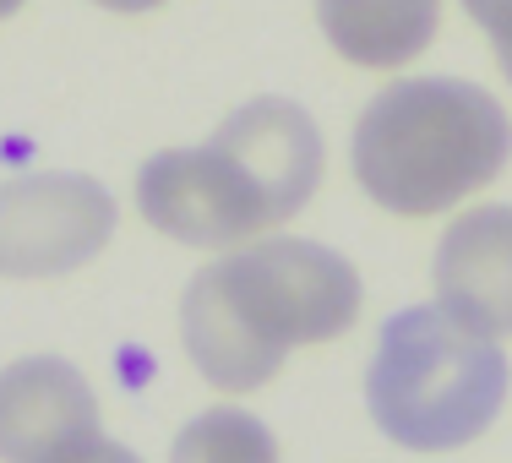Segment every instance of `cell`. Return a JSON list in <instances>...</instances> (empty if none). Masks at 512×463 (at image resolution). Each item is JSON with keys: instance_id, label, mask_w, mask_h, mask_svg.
<instances>
[{"instance_id": "6da1fadb", "label": "cell", "mask_w": 512, "mask_h": 463, "mask_svg": "<svg viewBox=\"0 0 512 463\" xmlns=\"http://www.w3.org/2000/svg\"><path fill=\"white\" fill-rule=\"evenodd\" d=\"M360 273L316 240H246L186 284L180 338L191 365L224 393L273 382L289 349L327 344L360 316Z\"/></svg>"}, {"instance_id": "7a4b0ae2", "label": "cell", "mask_w": 512, "mask_h": 463, "mask_svg": "<svg viewBox=\"0 0 512 463\" xmlns=\"http://www.w3.org/2000/svg\"><path fill=\"white\" fill-rule=\"evenodd\" d=\"M322 158L316 120L267 93L240 104L202 148L153 153L137 175V207L180 246H246L316 197Z\"/></svg>"}, {"instance_id": "3957f363", "label": "cell", "mask_w": 512, "mask_h": 463, "mask_svg": "<svg viewBox=\"0 0 512 463\" xmlns=\"http://www.w3.org/2000/svg\"><path fill=\"white\" fill-rule=\"evenodd\" d=\"M512 153L507 109L458 77H404L365 104L355 180L398 218H431L502 175Z\"/></svg>"}, {"instance_id": "277c9868", "label": "cell", "mask_w": 512, "mask_h": 463, "mask_svg": "<svg viewBox=\"0 0 512 463\" xmlns=\"http://www.w3.org/2000/svg\"><path fill=\"white\" fill-rule=\"evenodd\" d=\"M371 420L409 453H453L491 431L507 404V355L447 306H409L376 338L365 371Z\"/></svg>"}, {"instance_id": "5b68a950", "label": "cell", "mask_w": 512, "mask_h": 463, "mask_svg": "<svg viewBox=\"0 0 512 463\" xmlns=\"http://www.w3.org/2000/svg\"><path fill=\"white\" fill-rule=\"evenodd\" d=\"M115 235V197L88 175H17L0 186V278H60Z\"/></svg>"}, {"instance_id": "8992f818", "label": "cell", "mask_w": 512, "mask_h": 463, "mask_svg": "<svg viewBox=\"0 0 512 463\" xmlns=\"http://www.w3.org/2000/svg\"><path fill=\"white\" fill-rule=\"evenodd\" d=\"M99 431V398L71 360L28 355L0 371V463H50Z\"/></svg>"}, {"instance_id": "52a82bcc", "label": "cell", "mask_w": 512, "mask_h": 463, "mask_svg": "<svg viewBox=\"0 0 512 463\" xmlns=\"http://www.w3.org/2000/svg\"><path fill=\"white\" fill-rule=\"evenodd\" d=\"M436 295L458 322L491 338L512 333V207L491 202L447 224L431 262Z\"/></svg>"}, {"instance_id": "ba28073f", "label": "cell", "mask_w": 512, "mask_h": 463, "mask_svg": "<svg viewBox=\"0 0 512 463\" xmlns=\"http://www.w3.org/2000/svg\"><path fill=\"white\" fill-rule=\"evenodd\" d=\"M327 44L365 71H398L431 50L442 0H316Z\"/></svg>"}, {"instance_id": "9c48e42d", "label": "cell", "mask_w": 512, "mask_h": 463, "mask_svg": "<svg viewBox=\"0 0 512 463\" xmlns=\"http://www.w3.org/2000/svg\"><path fill=\"white\" fill-rule=\"evenodd\" d=\"M169 463H278V442L246 409H207L175 436Z\"/></svg>"}, {"instance_id": "30bf717a", "label": "cell", "mask_w": 512, "mask_h": 463, "mask_svg": "<svg viewBox=\"0 0 512 463\" xmlns=\"http://www.w3.org/2000/svg\"><path fill=\"white\" fill-rule=\"evenodd\" d=\"M463 11L485 28V39L496 44V60H502V71L512 82V0H463Z\"/></svg>"}, {"instance_id": "8fae6325", "label": "cell", "mask_w": 512, "mask_h": 463, "mask_svg": "<svg viewBox=\"0 0 512 463\" xmlns=\"http://www.w3.org/2000/svg\"><path fill=\"white\" fill-rule=\"evenodd\" d=\"M50 463H142L131 447H120V442H109L104 431H88V436H77L71 447H60V453Z\"/></svg>"}, {"instance_id": "7c38bea8", "label": "cell", "mask_w": 512, "mask_h": 463, "mask_svg": "<svg viewBox=\"0 0 512 463\" xmlns=\"http://www.w3.org/2000/svg\"><path fill=\"white\" fill-rule=\"evenodd\" d=\"M93 6H104V11H153V6H164V0H93Z\"/></svg>"}, {"instance_id": "4fadbf2b", "label": "cell", "mask_w": 512, "mask_h": 463, "mask_svg": "<svg viewBox=\"0 0 512 463\" xmlns=\"http://www.w3.org/2000/svg\"><path fill=\"white\" fill-rule=\"evenodd\" d=\"M11 11H22V0H0V17H11Z\"/></svg>"}]
</instances>
